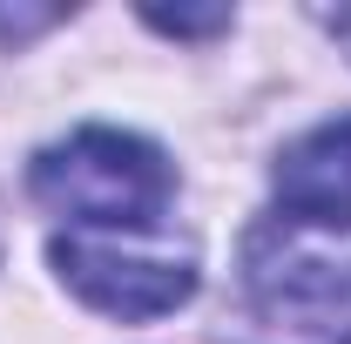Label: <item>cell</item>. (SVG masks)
<instances>
[{
  "label": "cell",
  "instance_id": "5",
  "mask_svg": "<svg viewBox=\"0 0 351 344\" xmlns=\"http://www.w3.org/2000/svg\"><path fill=\"white\" fill-rule=\"evenodd\" d=\"M149 27H162V34H217V27H230V7H149Z\"/></svg>",
  "mask_w": 351,
  "mask_h": 344
},
{
  "label": "cell",
  "instance_id": "4",
  "mask_svg": "<svg viewBox=\"0 0 351 344\" xmlns=\"http://www.w3.org/2000/svg\"><path fill=\"white\" fill-rule=\"evenodd\" d=\"M270 182H277L284 216L351 230V115L298 135V142L277 156V175H270Z\"/></svg>",
  "mask_w": 351,
  "mask_h": 344
},
{
  "label": "cell",
  "instance_id": "7",
  "mask_svg": "<svg viewBox=\"0 0 351 344\" xmlns=\"http://www.w3.org/2000/svg\"><path fill=\"white\" fill-rule=\"evenodd\" d=\"M345 344H351V338H345Z\"/></svg>",
  "mask_w": 351,
  "mask_h": 344
},
{
  "label": "cell",
  "instance_id": "3",
  "mask_svg": "<svg viewBox=\"0 0 351 344\" xmlns=\"http://www.w3.org/2000/svg\"><path fill=\"white\" fill-rule=\"evenodd\" d=\"M243 284L263 310H304V317L351 310V230L270 216L243 243Z\"/></svg>",
  "mask_w": 351,
  "mask_h": 344
},
{
  "label": "cell",
  "instance_id": "6",
  "mask_svg": "<svg viewBox=\"0 0 351 344\" xmlns=\"http://www.w3.org/2000/svg\"><path fill=\"white\" fill-rule=\"evenodd\" d=\"M317 21H324V34L351 54V7H317Z\"/></svg>",
  "mask_w": 351,
  "mask_h": 344
},
{
  "label": "cell",
  "instance_id": "2",
  "mask_svg": "<svg viewBox=\"0 0 351 344\" xmlns=\"http://www.w3.org/2000/svg\"><path fill=\"white\" fill-rule=\"evenodd\" d=\"M61 284L101 317H162L196 291V243L162 230H68L54 236Z\"/></svg>",
  "mask_w": 351,
  "mask_h": 344
},
{
  "label": "cell",
  "instance_id": "1",
  "mask_svg": "<svg viewBox=\"0 0 351 344\" xmlns=\"http://www.w3.org/2000/svg\"><path fill=\"white\" fill-rule=\"evenodd\" d=\"M34 196L68 216V230H162L176 169L142 135L82 129L34 156Z\"/></svg>",
  "mask_w": 351,
  "mask_h": 344
}]
</instances>
